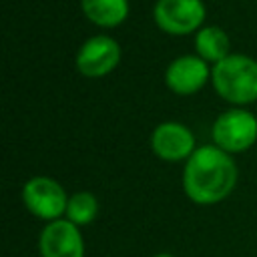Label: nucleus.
<instances>
[{
  "instance_id": "1a4fd4ad",
  "label": "nucleus",
  "mask_w": 257,
  "mask_h": 257,
  "mask_svg": "<svg viewBox=\"0 0 257 257\" xmlns=\"http://www.w3.org/2000/svg\"><path fill=\"white\" fill-rule=\"evenodd\" d=\"M38 253L40 257H84L86 245L80 227L64 217L44 223L38 235Z\"/></svg>"
},
{
  "instance_id": "9b49d317",
  "label": "nucleus",
  "mask_w": 257,
  "mask_h": 257,
  "mask_svg": "<svg viewBox=\"0 0 257 257\" xmlns=\"http://www.w3.org/2000/svg\"><path fill=\"white\" fill-rule=\"evenodd\" d=\"M193 44H195V54L201 56L211 66H215L217 62H221L225 56L231 54L229 34L217 24H205L195 34Z\"/></svg>"
},
{
  "instance_id": "f8f14e48",
  "label": "nucleus",
  "mask_w": 257,
  "mask_h": 257,
  "mask_svg": "<svg viewBox=\"0 0 257 257\" xmlns=\"http://www.w3.org/2000/svg\"><path fill=\"white\" fill-rule=\"evenodd\" d=\"M96 215H98V199L94 193L76 191L70 195L64 219H68L76 227H86L96 219Z\"/></svg>"
},
{
  "instance_id": "f257e3e1",
  "label": "nucleus",
  "mask_w": 257,
  "mask_h": 257,
  "mask_svg": "<svg viewBox=\"0 0 257 257\" xmlns=\"http://www.w3.org/2000/svg\"><path fill=\"white\" fill-rule=\"evenodd\" d=\"M239 169L235 157L219 147L201 145L185 161L181 185L187 199L201 207L223 203L237 187Z\"/></svg>"
},
{
  "instance_id": "39448f33",
  "label": "nucleus",
  "mask_w": 257,
  "mask_h": 257,
  "mask_svg": "<svg viewBox=\"0 0 257 257\" xmlns=\"http://www.w3.org/2000/svg\"><path fill=\"white\" fill-rule=\"evenodd\" d=\"M68 199L70 195L64 191V187L46 175L30 177L22 185V203L26 211L44 223L62 219L66 215Z\"/></svg>"
},
{
  "instance_id": "423d86ee",
  "label": "nucleus",
  "mask_w": 257,
  "mask_h": 257,
  "mask_svg": "<svg viewBox=\"0 0 257 257\" xmlns=\"http://www.w3.org/2000/svg\"><path fill=\"white\" fill-rule=\"evenodd\" d=\"M122 48L108 34L88 36L76 50L74 66L76 72L84 78H104L120 62Z\"/></svg>"
},
{
  "instance_id": "ddd939ff",
  "label": "nucleus",
  "mask_w": 257,
  "mask_h": 257,
  "mask_svg": "<svg viewBox=\"0 0 257 257\" xmlns=\"http://www.w3.org/2000/svg\"><path fill=\"white\" fill-rule=\"evenodd\" d=\"M153 257H177V255H173V253H169V251H161V253H157V255H153Z\"/></svg>"
},
{
  "instance_id": "f03ea898",
  "label": "nucleus",
  "mask_w": 257,
  "mask_h": 257,
  "mask_svg": "<svg viewBox=\"0 0 257 257\" xmlns=\"http://www.w3.org/2000/svg\"><path fill=\"white\" fill-rule=\"evenodd\" d=\"M211 86L231 106L257 102V60L243 52H231L213 66Z\"/></svg>"
},
{
  "instance_id": "7ed1b4c3",
  "label": "nucleus",
  "mask_w": 257,
  "mask_h": 257,
  "mask_svg": "<svg viewBox=\"0 0 257 257\" xmlns=\"http://www.w3.org/2000/svg\"><path fill=\"white\" fill-rule=\"evenodd\" d=\"M213 145L229 155H241L257 143V114L245 106H229L211 124Z\"/></svg>"
},
{
  "instance_id": "9d476101",
  "label": "nucleus",
  "mask_w": 257,
  "mask_h": 257,
  "mask_svg": "<svg viewBox=\"0 0 257 257\" xmlns=\"http://www.w3.org/2000/svg\"><path fill=\"white\" fill-rule=\"evenodd\" d=\"M80 10L90 24L102 30H112L124 24V20L128 18L131 2L128 0H80Z\"/></svg>"
},
{
  "instance_id": "6e6552de",
  "label": "nucleus",
  "mask_w": 257,
  "mask_h": 257,
  "mask_svg": "<svg viewBox=\"0 0 257 257\" xmlns=\"http://www.w3.org/2000/svg\"><path fill=\"white\" fill-rule=\"evenodd\" d=\"M151 151L157 159L165 163H181L187 161L195 149L197 139L193 131L179 120H163L151 133Z\"/></svg>"
},
{
  "instance_id": "20e7f679",
  "label": "nucleus",
  "mask_w": 257,
  "mask_h": 257,
  "mask_svg": "<svg viewBox=\"0 0 257 257\" xmlns=\"http://www.w3.org/2000/svg\"><path fill=\"white\" fill-rule=\"evenodd\" d=\"M203 0H157L153 6L155 26L169 36L197 34L207 22Z\"/></svg>"
},
{
  "instance_id": "0eeeda50",
  "label": "nucleus",
  "mask_w": 257,
  "mask_h": 257,
  "mask_svg": "<svg viewBox=\"0 0 257 257\" xmlns=\"http://www.w3.org/2000/svg\"><path fill=\"white\" fill-rule=\"evenodd\" d=\"M213 66L197 54H181L165 68V86L177 96H193L211 82Z\"/></svg>"
}]
</instances>
